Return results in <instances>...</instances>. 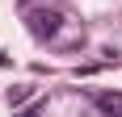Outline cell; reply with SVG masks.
<instances>
[{"instance_id": "2", "label": "cell", "mask_w": 122, "mask_h": 117, "mask_svg": "<svg viewBox=\"0 0 122 117\" xmlns=\"http://www.w3.org/2000/svg\"><path fill=\"white\" fill-rule=\"evenodd\" d=\"M93 100H97V109L105 117H122V92H97Z\"/></svg>"}, {"instance_id": "1", "label": "cell", "mask_w": 122, "mask_h": 117, "mask_svg": "<svg viewBox=\"0 0 122 117\" xmlns=\"http://www.w3.org/2000/svg\"><path fill=\"white\" fill-rule=\"evenodd\" d=\"M30 34H34V38H55V34H59V13H55V9L30 13Z\"/></svg>"}]
</instances>
